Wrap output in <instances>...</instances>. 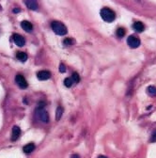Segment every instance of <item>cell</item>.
I'll return each instance as SVG.
<instances>
[{
	"label": "cell",
	"instance_id": "1",
	"mask_svg": "<svg viewBox=\"0 0 156 158\" xmlns=\"http://www.w3.org/2000/svg\"><path fill=\"white\" fill-rule=\"evenodd\" d=\"M100 14H101V17L103 18V20L107 22V23H111V22H113L116 19V13L114 12V10L106 7L101 9Z\"/></svg>",
	"mask_w": 156,
	"mask_h": 158
},
{
	"label": "cell",
	"instance_id": "2",
	"mask_svg": "<svg viewBox=\"0 0 156 158\" xmlns=\"http://www.w3.org/2000/svg\"><path fill=\"white\" fill-rule=\"evenodd\" d=\"M51 28L55 34L60 35V36L66 35L67 32H68L66 26L61 23V22H58V21H54L51 24Z\"/></svg>",
	"mask_w": 156,
	"mask_h": 158
},
{
	"label": "cell",
	"instance_id": "3",
	"mask_svg": "<svg viewBox=\"0 0 156 158\" xmlns=\"http://www.w3.org/2000/svg\"><path fill=\"white\" fill-rule=\"evenodd\" d=\"M36 117L40 122L43 123H48L49 122V114L48 112L44 109L43 107L39 106L36 109Z\"/></svg>",
	"mask_w": 156,
	"mask_h": 158
},
{
	"label": "cell",
	"instance_id": "4",
	"mask_svg": "<svg viewBox=\"0 0 156 158\" xmlns=\"http://www.w3.org/2000/svg\"><path fill=\"white\" fill-rule=\"evenodd\" d=\"M127 43L128 45H129L131 48H137L140 45V40H139V38H137L136 36L135 35H132V36H129L127 39Z\"/></svg>",
	"mask_w": 156,
	"mask_h": 158
},
{
	"label": "cell",
	"instance_id": "5",
	"mask_svg": "<svg viewBox=\"0 0 156 158\" xmlns=\"http://www.w3.org/2000/svg\"><path fill=\"white\" fill-rule=\"evenodd\" d=\"M15 81H16V83H17V85L19 86V88L22 89V90H25L26 89L27 87H28V84H27V81L26 80V78L24 77L23 75L18 74H16L15 76Z\"/></svg>",
	"mask_w": 156,
	"mask_h": 158
},
{
	"label": "cell",
	"instance_id": "6",
	"mask_svg": "<svg viewBox=\"0 0 156 158\" xmlns=\"http://www.w3.org/2000/svg\"><path fill=\"white\" fill-rule=\"evenodd\" d=\"M12 39H13L14 43L17 46L22 47V46L25 45L26 41H25V38L22 36V35H20V34H13L12 35Z\"/></svg>",
	"mask_w": 156,
	"mask_h": 158
},
{
	"label": "cell",
	"instance_id": "7",
	"mask_svg": "<svg viewBox=\"0 0 156 158\" xmlns=\"http://www.w3.org/2000/svg\"><path fill=\"white\" fill-rule=\"evenodd\" d=\"M37 77L39 80H47L51 77V73L48 71H41L37 74Z\"/></svg>",
	"mask_w": 156,
	"mask_h": 158
},
{
	"label": "cell",
	"instance_id": "8",
	"mask_svg": "<svg viewBox=\"0 0 156 158\" xmlns=\"http://www.w3.org/2000/svg\"><path fill=\"white\" fill-rule=\"evenodd\" d=\"M21 135V129L18 126H13L12 128V140L15 141L17 140Z\"/></svg>",
	"mask_w": 156,
	"mask_h": 158
},
{
	"label": "cell",
	"instance_id": "9",
	"mask_svg": "<svg viewBox=\"0 0 156 158\" xmlns=\"http://www.w3.org/2000/svg\"><path fill=\"white\" fill-rule=\"evenodd\" d=\"M21 26H22V28L26 30V32H31L33 30V25L28 21H23L21 23Z\"/></svg>",
	"mask_w": 156,
	"mask_h": 158
},
{
	"label": "cell",
	"instance_id": "10",
	"mask_svg": "<svg viewBox=\"0 0 156 158\" xmlns=\"http://www.w3.org/2000/svg\"><path fill=\"white\" fill-rule=\"evenodd\" d=\"M25 4L27 6L29 9H33V10H36L39 8V5L37 3V1L35 0H28V1H25Z\"/></svg>",
	"mask_w": 156,
	"mask_h": 158
},
{
	"label": "cell",
	"instance_id": "11",
	"mask_svg": "<svg viewBox=\"0 0 156 158\" xmlns=\"http://www.w3.org/2000/svg\"><path fill=\"white\" fill-rule=\"evenodd\" d=\"M133 28L136 32H142L145 29V25L142 22H136V23L133 25Z\"/></svg>",
	"mask_w": 156,
	"mask_h": 158
},
{
	"label": "cell",
	"instance_id": "12",
	"mask_svg": "<svg viewBox=\"0 0 156 158\" xmlns=\"http://www.w3.org/2000/svg\"><path fill=\"white\" fill-rule=\"evenodd\" d=\"M35 150V145L33 144V143H28V144H26L24 148H23V151H24V152L25 154H31V152Z\"/></svg>",
	"mask_w": 156,
	"mask_h": 158
},
{
	"label": "cell",
	"instance_id": "13",
	"mask_svg": "<svg viewBox=\"0 0 156 158\" xmlns=\"http://www.w3.org/2000/svg\"><path fill=\"white\" fill-rule=\"evenodd\" d=\"M16 58H17L20 61L25 62V61H26V59H27V55H26L25 52L19 51V52L16 53Z\"/></svg>",
	"mask_w": 156,
	"mask_h": 158
},
{
	"label": "cell",
	"instance_id": "14",
	"mask_svg": "<svg viewBox=\"0 0 156 158\" xmlns=\"http://www.w3.org/2000/svg\"><path fill=\"white\" fill-rule=\"evenodd\" d=\"M62 114H63V108L61 106H58L57 110H55V119L59 121L61 119V116H62Z\"/></svg>",
	"mask_w": 156,
	"mask_h": 158
},
{
	"label": "cell",
	"instance_id": "15",
	"mask_svg": "<svg viewBox=\"0 0 156 158\" xmlns=\"http://www.w3.org/2000/svg\"><path fill=\"white\" fill-rule=\"evenodd\" d=\"M75 43V41L72 39V38H66V39L63 41V44L65 46H71Z\"/></svg>",
	"mask_w": 156,
	"mask_h": 158
},
{
	"label": "cell",
	"instance_id": "16",
	"mask_svg": "<svg viewBox=\"0 0 156 158\" xmlns=\"http://www.w3.org/2000/svg\"><path fill=\"white\" fill-rule=\"evenodd\" d=\"M125 33H126V30L123 28H119L116 31V35L119 38H123L125 36Z\"/></svg>",
	"mask_w": 156,
	"mask_h": 158
},
{
	"label": "cell",
	"instance_id": "17",
	"mask_svg": "<svg viewBox=\"0 0 156 158\" xmlns=\"http://www.w3.org/2000/svg\"><path fill=\"white\" fill-rule=\"evenodd\" d=\"M147 92L150 96H156V87L154 86H149L147 89Z\"/></svg>",
	"mask_w": 156,
	"mask_h": 158
},
{
	"label": "cell",
	"instance_id": "18",
	"mask_svg": "<svg viewBox=\"0 0 156 158\" xmlns=\"http://www.w3.org/2000/svg\"><path fill=\"white\" fill-rule=\"evenodd\" d=\"M74 80H72L71 77H67V78H65V80H64V85L67 87V88H71V87L74 85Z\"/></svg>",
	"mask_w": 156,
	"mask_h": 158
},
{
	"label": "cell",
	"instance_id": "19",
	"mask_svg": "<svg viewBox=\"0 0 156 158\" xmlns=\"http://www.w3.org/2000/svg\"><path fill=\"white\" fill-rule=\"evenodd\" d=\"M71 79L74 80V83H78L80 81V76H79V74H78L76 72H74V74H72V75H71Z\"/></svg>",
	"mask_w": 156,
	"mask_h": 158
},
{
	"label": "cell",
	"instance_id": "20",
	"mask_svg": "<svg viewBox=\"0 0 156 158\" xmlns=\"http://www.w3.org/2000/svg\"><path fill=\"white\" fill-rule=\"evenodd\" d=\"M150 142L152 143L156 142V130L152 134V137H150Z\"/></svg>",
	"mask_w": 156,
	"mask_h": 158
},
{
	"label": "cell",
	"instance_id": "21",
	"mask_svg": "<svg viewBox=\"0 0 156 158\" xmlns=\"http://www.w3.org/2000/svg\"><path fill=\"white\" fill-rule=\"evenodd\" d=\"M59 72L60 73H65L66 72V66L64 64H60L59 66Z\"/></svg>",
	"mask_w": 156,
	"mask_h": 158
},
{
	"label": "cell",
	"instance_id": "22",
	"mask_svg": "<svg viewBox=\"0 0 156 158\" xmlns=\"http://www.w3.org/2000/svg\"><path fill=\"white\" fill-rule=\"evenodd\" d=\"M71 158H80V156L78 155V154H72V155L71 156Z\"/></svg>",
	"mask_w": 156,
	"mask_h": 158
},
{
	"label": "cell",
	"instance_id": "23",
	"mask_svg": "<svg viewBox=\"0 0 156 158\" xmlns=\"http://www.w3.org/2000/svg\"><path fill=\"white\" fill-rule=\"evenodd\" d=\"M98 158H108V157H106V156H104V155H100Z\"/></svg>",
	"mask_w": 156,
	"mask_h": 158
}]
</instances>
